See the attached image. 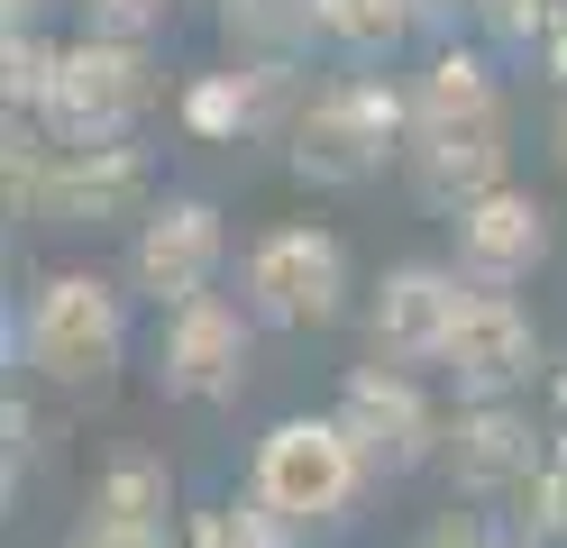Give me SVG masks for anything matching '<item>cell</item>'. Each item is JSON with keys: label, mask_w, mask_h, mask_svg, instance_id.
<instances>
[{"label": "cell", "mask_w": 567, "mask_h": 548, "mask_svg": "<svg viewBox=\"0 0 567 548\" xmlns=\"http://www.w3.org/2000/svg\"><path fill=\"white\" fill-rule=\"evenodd\" d=\"M403 165L421 183V201H476L494 183H513V120H504V83L494 64L467 55V46H440L412 83V137H403Z\"/></svg>", "instance_id": "cell-1"}, {"label": "cell", "mask_w": 567, "mask_h": 548, "mask_svg": "<svg viewBox=\"0 0 567 548\" xmlns=\"http://www.w3.org/2000/svg\"><path fill=\"white\" fill-rule=\"evenodd\" d=\"M83 28H101V37H156L165 19H174V0H64Z\"/></svg>", "instance_id": "cell-23"}, {"label": "cell", "mask_w": 567, "mask_h": 548, "mask_svg": "<svg viewBox=\"0 0 567 548\" xmlns=\"http://www.w3.org/2000/svg\"><path fill=\"white\" fill-rule=\"evenodd\" d=\"M549 146H558V174H567V101H558V120H549Z\"/></svg>", "instance_id": "cell-27"}, {"label": "cell", "mask_w": 567, "mask_h": 548, "mask_svg": "<svg viewBox=\"0 0 567 548\" xmlns=\"http://www.w3.org/2000/svg\"><path fill=\"white\" fill-rule=\"evenodd\" d=\"M476 19H485L494 37H522V46H540L549 19H558V0H476Z\"/></svg>", "instance_id": "cell-24"}, {"label": "cell", "mask_w": 567, "mask_h": 548, "mask_svg": "<svg viewBox=\"0 0 567 548\" xmlns=\"http://www.w3.org/2000/svg\"><path fill=\"white\" fill-rule=\"evenodd\" d=\"M522 530H567V438H558V457H540L522 475Z\"/></svg>", "instance_id": "cell-21"}, {"label": "cell", "mask_w": 567, "mask_h": 548, "mask_svg": "<svg viewBox=\"0 0 567 548\" xmlns=\"http://www.w3.org/2000/svg\"><path fill=\"white\" fill-rule=\"evenodd\" d=\"M540 64L567 83V10H558V19H549V37H540Z\"/></svg>", "instance_id": "cell-26"}, {"label": "cell", "mask_w": 567, "mask_h": 548, "mask_svg": "<svg viewBox=\"0 0 567 548\" xmlns=\"http://www.w3.org/2000/svg\"><path fill=\"white\" fill-rule=\"evenodd\" d=\"M55 55H64V46H47L38 28H10V46H0V92H10V110H28V120L47 110V92H55Z\"/></svg>", "instance_id": "cell-20"}, {"label": "cell", "mask_w": 567, "mask_h": 548, "mask_svg": "<svg viewBox=\"0 0 567 548\" xmlns=\"http://www.w3.org/2000/svg\"><path fill=\"white\" fill-rule=\"evenodd\" d=\"M449 229H457V275H476V283H522L549 256V210L522 183H494V193L457 201Z\"/></svg>", "instance_id": "cell-13"}, {"label": "cell", "mask_w": 567, "mask_h": 548, "mask_svg": "<svg viewBox=\"0 0 567 548\" xmlns=\"http://www.w3.org/2000/svg\"><path fill=\"white\" fill-rule=\"evenodd\" d=\"M184 548H293V530H284L275 511L247 494V503H210V511H193Z\"/></svg>", "instance_id": "cell-19"}, {"label": "cell", "mask_w": 567, "mask_h": 548, "mask_svg": "<svg viewBox=\"0 0 567 548\" xmlns=\"http://www.w3.org/2000/svg\"><path fill=\"white\" fill-rule=\"evenodd\" d=\"M403 137H412V92H394L384 73H339V83L302 92L284 156L311 183H367L384 156H403Z\"/></svg>", "instance_id": "cell-5"}, {"label": "cell", "mask_w": 567, "mask_h": 548, "mask_svg": "<svg viewBox=\"0 0 567 548\" xmlns=\"http://www.w3.org/2000/svg\"><path fill=\"white\" fill-rule=\"evenodd\" d=\"M156 55H147V37H101L83 28L74 46L55 55V92L38 120L55 137H137V120L156 110Z\"/></svg>", "instance_id": "cell-6"}, {"label": "cell", "mask_w": 567, "mask_h": 548, "mask_svg": "<svg viewBox=\"0 0 567 548\" xmlns=\"http://www.w3.org/2000/svg\"><path fill=\"white\" fill-rule=\"evenodd\" d=\"M220 256H229L220 210L193 201V193H165V201L137 210V238H128V292H147L156 311H174V302H193V292H210Z\"/></svg>", "instance_id": "cell-9"}, {"label": "cell", "mask_w": 567, "mask_h": 548, "mask_svg": "<svg viewBox=\"0 0 567 548\" xmlns=\"http://www.w3.org/2000/svg\"><path fill=\"white\" fill-rule=\"evenodd\" d=\"M92 511H120V521H174V485H165L156 457H120V466H101Z\"/></svg>", "instance_id": "cell-18"}, {"label": "cell", "mask_w": 567, "mask_h": 548, "mask_svg": "<svg viewBox=\"0 0 567 548\" xmlns=\"http://www.w3.org/2000/svg\"><path fill=\"white\" fill-rule=\"evenodd\" d=\"M530 365H540V329H530V311L513 302V283H476L457 292V320L440 339V375L457 393H513L530 384Z\"/></svg>", "instance_id": "cell-8"}, {"label": "cell", "mask_w": 567, "mask_h": 548, "mask_svg": "<svg viewBox=\"0 0 567 548\" xmlns=\"http://www.w3.org/2000/svg\"><path fill=\"white\" fill-rule=\"evenodd\" d=\"M220 28L247 55H302L321 37V0H220Z\"/></svg>", "instance_id": "cell-16"}, {"label": "cell", "mask_w": 567, "mask_h": 548, "mask_svg": "<svg viewBox=\"0 0 567 548\" xmlns=\"http://www.w3.org/2000/svg\"><path fill=\"white\" fill-rule=\"evenodd\" d=\"M457 292H467L457 266H394L375 283V302H367V348L394 356V365H440V339L457 320Z\"/></svg>", "instance_id": "cell-14"}, {"label": "cell", "mask_w": 567, "mask_h": 548, "mask_svg": "<svg viewBox=\"0 0 567 548\" xmlns=\"http://www.w3.org/2000/svg\"><path fill=\"white\" fill-rule=\"evenodd\" d=\"M238 302L257 320H275V329H330L348 311V247L321 219H284V229H266L247 247Z\"/></svg>", "instance_id": "cell-7"}, {"label": "cell", "mask_w": 567, "mask_h": 548, "mask_svg": "<svg viewBox=\"0 0 567 548\" xmlns=\"http://www.w3.org/2000/svg\"><path fill=\"white\" fill-rule=\"evenodd\" d=\"M293 55H257V64H229V73H202L184 92V128L210 146H238V137H284L293 128Z\"/></svg>", "instance_id": "cell-12"}, {"label": "cell", "mask_w": 567, "mask_h": 548, "mask_svg": "<svg viewBox=\"0 0 567 548\" xmlns=\"http://www.w3.org/2000/svg\"><path fill=\"white\" fill-rule=\"evenodd\" d=\"M449 466H457V485L467 494H504V485H522L530 466H540V448H530V421L513 412L504 393H467V412L449 421Z\"/></svg>", "instance_id": "cell-15"}, {"label": "cell", "mask_w": 567, "mask_h": 548, "mask_svg": "<svg viewBox=\"0 0 567 548\" xmlns=\"http://www.w3.org/2000/svg\"><path fill=\"white\" fill-rule=\"evenodd\" d=\"M247 302H220V292H193V302L156 311V384L184 402H220L247 375Z\"/></svg>", "instance_id": "cell-10"}, {"label": "cell", "mask_w": 567, "mask_h": 548, "mask_svg": "<svg viewBox=\"0 0 567 548\" xmlns=\"http://www.w3.org/2000/svg\"><path fill=\"white\" fill-rule=\"evenodd\" d=\"M412 548H513V539H504V530H494V521H485V511H440V521H431V530H421Z\"/></svg>", "instance_id": "cell-25"}, {"label": "cell", "mask_w": 567, "mask_h": 548, "mask_svg": "<svg viewBox=\"0 0 567 548\" xmlns=\"http://www.w3.org/2000/svg\"><path fill=\"white\" fill-rule=\"evenodd\" d=\"M339 421H348V438L375 457V475H403V466H421L440 448V412H431V393H421V375L412 365H394V356H367L358 375L339 384Z\"/></svg>", "instance_id": "cell-11"}, {"label": "cell", "mask_w": 567, "mask_h": 548, "mask_svg": "<svg viewBox=\"0 0 567 548\" xmlns=\"http://www.w3.org/2000/svg\"><path fill=\"white\" fill-rule=\"evenodd\" d=\"M431 10H476V0H431Z\"/></svg>", "instance_id": "cell-29"}, {"label": "cell", "mask_w": 567, "mask_h": 548, "mask_svg": "<svg viewBox=\"0 0 567 548\" xmlns=\"http://www.w3.org/2000/svg\"><path fill=\"white\" fill-rule=\"evenodd\" d=\"M64 548H184V539H174V521H120V511H92L83 503V521H74Z\"/></svg>", "instance_id": "cell-22"}, {"label": "cell", "mask_w": 567, "mask_h": 548, "mask_svg": "<svg viewBox=\"0 0 567 548\" xmlns=\"http://www.w3.org/2000/svg\"><path fill=\"white\" fill-rule=\"evenodd\" d=\"M367 475H375V457L348 438L339 412H321V421H275L257 438V457H247V494H257L293 539H321V530H339L348 511H358Z\"/></svg>", "instance_id": "cell-3"}, {"label": "cell", "mask_w": 567, "mask_h": 548, "mask_svg": "<svg viewBox=\"0 0 567 548\" xmlns=\"http://www.w3.org/2000/svg\"><path fill=\"white\" fill-rule=\"evenodd\" d=\"M558 412H567V375H558Z\"/></svg>", "instance_id": "cell-30"}, {"label": "cell", "mask_w": 567, "mask_h": 548, "mask_svg": "<svg viewBox=\"0 0 567 548\" xmlns=\"http://www.w3.org/2000/svg\"><path fill=\"white\" fill-rule=\"evenodd\" d=\"M19 356L38 384H64V393H92L120 375L128 356V302L111 275H47L19 311Z\"/></svg>", "instance_id": "cell-4"}, {"label": "cell", "mask_w": 567, "mask_h": 548, "mask_svg": "<svg viewBox=\"0 0 567 548\" xmlns=\"http://www.w3.org/2000/svg\"><path fill=\"white\" fill-rule=\"evenodd\" d=\"M47 10V0H10V28H28V19H38Z\"/></svg>", "instance_id": "cell-28"}, {"label": "cell", "mask_w": 567, "mask_h": 548, "mask_svg": "<svg viewBox=\"0 0 567 548\" xmlns=\"http://www.w3.org/2000/svg\"><path fill=\"white\" fill-rule=\"evenodd\" d=\"M10 201L38 229L128 219L156 201V156L137 137H55L47 120H28V137H10Z\"/></svg>", "instance_id": "cell-2"}, {"label": "cell", "mask_w": 567, "mask_h": 548, "mask_svg": "<svg viewBox=\"0 0 567 548\" xmlns=\"http://www.w3.org/2000/svg\"><path fill=\"white\" fill-rule=\"evenodd\" d=\"M431 19V0H321V37L330 46H358V55H384Z\"/></svg>", "instance_id": "cell-17"}]
</instances>
